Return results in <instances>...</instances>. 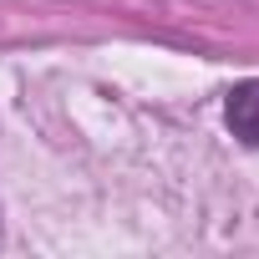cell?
<instances>
[{
  "label": "cell",
  "instance_id": "6da1fadb",
  "mask_svg": "<svg viewBox=\"0 0 259 259\" xmlns=\"http://www.w3.org/2000/svg\"><path fill=\"white\" fill-rule=\"evenodd\" d=\"M229 127H234V138H244L249 148H259V76L239 81L229 92Z\"/></svg>",
  "mask_w": 259,
  "mask_h": 259
}]
</instances>
